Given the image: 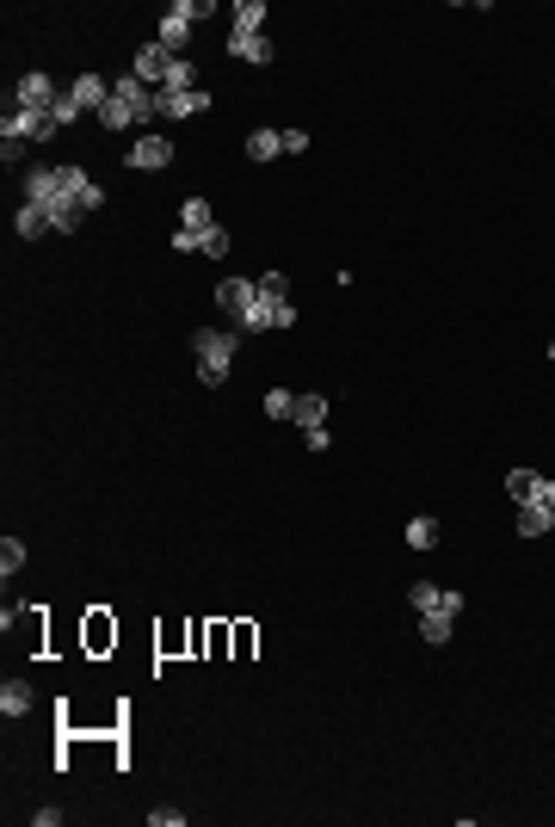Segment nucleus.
I'll return each mask as SVG.
<instances>
[{
    "mask_svg": "<svg viewBox=\"0 0 555 827\" xmlns=\"http://www.w3.org/2000/svg\"><path fill=\"white\" fill-rule=\"evenodd\" d=\"M173 62H179V56H173V50H167V44L155 38V44H142V50H136V62H130V75H136V81H148V87L161 93V87H167V68H173Z\"/></svg>",
    "mask_w": 555,
    "mask_h": 827,
    "instance_id": "nucleus-10",
    "label": "nucleus"
},
{
    "mask_svg": "<svg viewBox=\"0 0 555 827\" xmlns=\"http://www.w3.org/2000/svg\"><path fill=\"white\" fill-rule=\"evenodd\" d=\"M62 93H68V87H56V81L44 75V68H25L7 105H25V112H56V105H62Z\"/></svg>",
    "mask_w": 555,
    "mask_h": 827,
    "instance_id": "nucleus-5",
    "label": "nucleus"
},
{
    "mask_svg": "<svg viewBox=\"0 0 555 827\" xmlns=\"http://www.w3.org/2000/svg\"><path fill=\"white\" fill-rule=\"evenodd\" d=\"M19 568H25V544L19 537H0V581H13Z\"/></svg>",
    "mask_w": 555,
    "mask_h": 827,
    "instance_id": "nucleus-24",
    "label": "nucleus"
},
{
    "mask_svg": "<svg viewBox=\"0 0 555 827\" xmlns=\"http://www.w3.org/2000/svg\"><path fill=\"white\" fill-rule=\"evenodd\" d=\"M543 531H555L549 507H537V500H531V507H518V537H543Z\"/></svg>",
    "mask_w": 555,
    "mask_h": 827,
    "instance_id": "nucleus-18",
    "label": "nucleus"
},
{
    "mask_svg": "<svg viewBox=\"0 0 555 827\" xmlns=\"http://www.w3.org/2000/svg\"><path fill=\"white\" fill-rule=\"evenodd\" d=\"M19 186H25V204H37V210H44L56 235H74V229L87 223L81 210H74L68 186H62V167H25V179H19Z\"/></svg>",
    "mask_w": 555,
    "mask_h": 827,
    "instance_id": "nucleus-2",
    "label": "nucleus"
},
{
    "mask_svg": "<svg viewBox=\"0 0 555 827\" xmlns=\"http://www.w3.org/2000/svg\"><path fill=\"white\" fill-rule=\"evenodd\" d=\"M296 426H327V395L321 389H296Z\"/></svg>",
    "mask_w": 555,
    "mask_h": 827,
    "instance_id": "nucleus-16",
    "label": "nucleus"
},
{
    "mask_svg": "<svg viewBox=\"0 0 555 827\" xmlns=\"http://www.w3.org/2000/svg\"><path fill=\"white\" fill-rule=\"evenodd\" d=\"M62 124L56 112H25V105H7V118H0V136H19V142H50Z\"/></svg>",
    "mask_w": 555,
    "mask_h": 827,
    "instance_id": "nucleus-7",
    "label": "nucleus"
},
{
    "mask_svg": "<svg viewBox=\"0 0 555 827\" xmlns=\"http://www.w3.org/2000/svg\"><path fill=\"white\" fill-rule=\"evenodd\" d=\"M37 692H31V679H0V716L7 723H19V716H31Z\"/></svg>",
    "mask_w": 555,
    "mask_h": 827,
    "instance_id": "nucleus-14",
    "label": "nucleus"
},
{
    "mask_svg": "<svg viewBox=\"0 0 555 827\" xmlns=\"http://www.w3.org/2000/svg\"><path fill=\"white\" fill-rule=\"evenodd\" d=\"M537 482H543L537 470H512V476H506V494L518 500V507H531V500H537Z\"/></svg>",
    "mask_w": 555,
    "mask_h": 827,
    "instance_id": "nucleus-22",
    "label": "nucleus"
},
{
    "mask_svg": "<svg viewBox=\"0 0 555 827\" xmlns=\"http://www.w3.org/2000/svg\"><path fill=\"white\" fill-rule=\"evenodd\" d=\"M229 56H235V62H253V68H266V62H272L266 31H229Z\"/></svg>",
    "mask_w": 555,
    "mask_h": 827,
    "instance_id": "nucleus-15",
    "label": "nucleus"
},
{
    "mask_svg": "<svg viewBox=\"0 0 555 827\" xmlns=\"http://www.w3.org/2000/svg\"><path fill=\"white\" fill-rule=\"evenodd\" d=\"M161 118V93L148 87V81H136L130 68L124 75H111V99H105V112H99V124L111 130V136H124V130H136V124H155Z\"/></svg>",
    "mask_w": 555,
    "mask_h": 827,
    "instance_id": "nucleus-1",
    "label": "nucleus"
},
{
    "mask_svg": "<svg viewBox=\"0 0 555 827\" xmlns=\"http://www.w3.org/2000/svg\"><path fill=\"white\" fill-rule=\"evenodd\" d=\"M537 507H549V513H555V476H543V482H537Z\"/></svg>",
    "mask_w": 555,
    "mask_h": 827,
    "instance_id": "nucleus-30",
    "label": "nucleus"
},
{
    "mask_svg": "<svg viewBox=\"0 0 555 827\" xmlns=\"http://www.w3.org/2000/svg\"><path fill=\"white\" fill-rule=\"evenodd\" d=\"M62 186H68V198H74V210H81V217L105 210V192H99V179H93L87 167H62Z\"/></svg>",
    "mask_w": 555,
    "mask_h": 827,
    "instance_id": "nucleus-11",
    "label": "nucleus"
},
{
    "mask_svg": "<svg viewBox=\"0 0 555 827\" xmlns=\"http://www.w3.org/2000/svg\"><path fill=\"white\" fill-rule=\"evenodd\" d=\"M235 346H241V334H235V328H198V334H192V352H198V383H204V389L229 383V371H235Z\"/></svg>",
    "mask_w": 555,
    "mask_h": 827,
    "instance_id": "nucleus-3",
    "label": "nucleus"
},
{
    "mask_svg": "<svg viewBox=\"0 0 555 827\" xmlns=\"http://www.w3.org/2000/svg\"><path fill=\"white\" fill-rule=\"evenodd\" d=\"M253 284H259V297H272V303H290V278H284V272H259Z\"/></svg>",
    "mask_w": 555,
    "mask_h": 827,
    "instance_id": "nucleus-26",
    "label": "nucleus"
},
{
    "mask_svg": "<svg viewBox=\"0 0 555 827\" xmlns=\"http://www.w3.org/2000/svg\"><path fill=\"white\" fill-rule=\"evenodd\" d=\"M457 611H463V593H457V587H444V593H438V605H432V611H420V636L432 642V649H444V642H451Z\"/></svg>",
    "mask_w": 555,
    "mask_h": 827,
    "instance_id": "nucleus-6",
    "label": "nucleus"
},
{
    "mask_svg": "<svg viewBox=\"0 0 555 827\" xmlns=\"http://www.w3.org/2000/svg\"><path fill=\"white\" fill-rule=\"evenodd\" d=\"M68 93H74V105H81L87 118H99V112H105V99H111V81L87 68V75H74V81H68Z\"/></svg>",
    "mask_w": 555,
    "mask_h": 827,
    "instance_id": "nucleus-12",
    "label": "nucleus"
},
{
    "mask_svg": "<svg viewBox=\"0 0 555 827\" xmlns=\"http://www.w3.org/2000/svg\"><path fill=\"white\" fill-rule=\"evenodd\" d=\"M266 420H296V389H266Z\"/></svg>",
    "mask_w": 555,
    "mask_h": 827,
    "instance_id": "nucleus-25",
    "label": "nucleus"
},
{
    "mask_svg": "<svg viewBox=\"0 0 555 827\" xmlns=\"http://www.w3.org/2000/svg\"><path fill=\"white\" fill-rule=\"evenodd\" d=\"M210 13H216L210 0H173V7L161 13V44L179 56V50H185V38H192V25H198V19H210Z\"/></svg>",
    "mask_w": 555,
    "mask_h": 827,
    "instance_id": "nucleus-4",
    "label": "nucleus"
},
{
    "mask_svg": "<svg viewBox=\"0 0 555 827\" xmlns=\"http://www.w3.org/2000/svg\"><path fill=\"white\" fill-rule=\"evenodd\" d=\"M438 593H444V587H432V581H414V587H407V605H414V611H432V605H438Z\"/></svg>",
    "mask_w": 555,
    "mask_h": 827,
    "instance_id": "nucleus-27",
    "label": "nucleus"
},
{
    "mask_svg": "<svg viewBox=\"0 0 555 827\" xmlns=\"http://www.w3.org/2000/svg\"><path fill=\"white\" fill-rule=\"evenodd\" d=\"M25 149H31V142H19V136H0V167H25Z\"/></svg>",
    "mask_w": 555,
    "mask_h": 827,
    "instance_id": "nucleus-28",
    "label": "nucleus"
},
{
    "mask_svg": "<svg viewBox=\"0 0 555 827\" xmlns=\"http://www.w3.org/2000/svg\"><path fill=\"white\" fill-rule=\"evenodd\" d=\"M272 155H284V130H253L247 136V161H272Z\"/></svg>",
    "mask_w": 555,
    "mask_h": 827,
    "instance_id": "nucleus-19",
    "label": "nucleus"
},
{
    "mask_svg": "<svg viewBox=\"0 0 555 827\" xmlns=\"http://www.w3.org/2000/svg\"><path fill=\"white\" fill-rule=\"evenodd\" d=\"M216 309L235 315V328H241V321L259 309V284H253V278H222V284H216Z\"/></svg>",
    "mask_w": 555,
    "mask_h": 827,
    "instance_id": "nucleus-9",
    "label": "nucleus"
},
{
    "mask_svg": "<svg viewBox=\"0 0 555 827\" xmlns=\"http://www.w3.org/2000/svg\"><path fill=\"white\" fill-rule=\"evenodd\" d=\"M259 19H266V0H235L229 31H259Z\"/></svg>",
    "mask_w": 555,
    "mask_h": 827,
    "instance_id": "nucleus-23",
    "label": "nucleus"
},
{
    "mask_svg": "<svg viewBox=\"0 0 555 827\" xmlns=\"http://www.w3.org/2000/svg\"><path fill=\"white\" fill-rule=\"evenodd\" d=\"M438 537H444V525H438L432 513H420V519H407V550H438Z\"/></svg>",
    "mask_w": 555,
    "mask_h": 827,
    "instance_id": "nucleus-17",
    "label": "nucleus"
},
{
    "mask_svg": "<svg viewBox=\"0 0 555 827\" xmlns=\"http://www.w3.org/2000/svg\"><path fill=\"white\" fill-rule=\"evenodd\" d=\"M179 229H192V235L216 229V217H210V204H204V198H185V204H179Z\"/></svg>",
    "mask_w": 555,
    "mask_h": 827,
    "instance_id": "nucleus-20",
    "label": "nucleus"
},
{
    "mask_svg": "<svg viewBox=\"0 0 555 827\" xmlns=\"http://www.w3.org/2000/svg\"><path fill=\"white\" fill-rule=\"evenodd\" d=\"M210 112V93L192 87V93H161V124H179V118H198Z\"/></svg>",
    "mask_w": 555,
    "mask_h": 827,
    "instance_id": "nucleus-13",
    "label": "nucleus"
},
{
    "mask_svg": "<svg viewBox=\"0 0 555 827\" xmlns=\"http://www.w3.org/2000/svg\"><path fill=\"white\" fill-rule=\"evenodd\" d=\"M124 167H136V173H167V167H173V142H167L161 130L136 136V142H130V155H124Z\"/></svg>",
    "mask_w": 555,
    "mask_h": 827,
    "instance_id": "nucleus-8",
    "label": "nucleus"
},
{
    "mask_svg": "<svg viewBox=\"0 0 555 827\" xmlns=\"http://www.w3.org/2000/svg\"><path fill=\"white\" fill-rule=\"evenodd\" d=\"M13 229H19V241H37V235H50V217H44V210H37V204H19Z\"/></svg>",
    "mask_w": 555,
    "mask_h": 827,
    "instance_id": "nucleus-21",
    "label": "nucleus"
},
{
    "mask_svg": "<svg viewBox=\"0 0 555 827\" xmlns=\"http://www.w3.org/2000/svg\"><path fill=\"white\" fill-rule=\"evenodd\" d=\"M185 809H148V827H179Z\"/></svg>",
    "mask_w": 555,
    "mask_h": 827,
    "instance_id": "nucleus-29",
    "label": "nucleus"
}]
</instances>
